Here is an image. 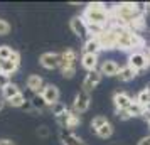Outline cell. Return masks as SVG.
<instances>
[{
  "label": "cell",
  "mask_w": 150,
  "mask_h": 145,
  "mask_svg": "<svg viewBox=\"0 0 150 145\" xmlns=\"http://www.w3.org/2000/svg\"><path fill=\"white\" fill-rule=\"evenodd\" d=\"M69 27H71V30H73V34H76L78 37H91L88 32V24H86V21L83 19L81 15H76V17H73L71 21H69Z\"/></svg>",
  "instance_id": "cell-8"
},
{
  "label": "cell",
  "mask_w": 150,
  "mask_h": 145,
  "mask_svg": "<svg viewBox=\"0 0 150 145\" xmlns=\"http://www.w3.org/2000/svg\"><path fill=\"white\" fill-rule=\"evenodd\" d=\"M81 66L86 71H95V69H98V56L95 54H83L81 56Z\"/></svg>",
  "instance_id": "cell-19"
},
{
  "label": "cell",
  "mask_w": 150,
  "mask_h": 145,
  "mask_svg": "<svg viewBox=\"0 0 150 145\" xmlns=\"http://www.w3.org/2000/svg\"><path fill=\"white\" fill-rule=\"evenodd\" d=\"M19 64H21V56H19L17 51H14V54H12L10 59L2 62V73L7 74V76H10V74H14L15 71L19 69Z\"/></svg>",
  "instance_id": "cell-13"
},
{
  "label": "cell",
  "mask_w": 150,
  "mask_h": 145,
  "mask_svg": "<svg viewBox=\"0 0 150 145\" xmlns=\"http://www.w3.org/2000/svg\"><path fill=\"white\" fill-rule=\"evenodd\" d=\"M110 27H113V30L116 32V49L122 51H135L138 47H143V37L138 32H133L127 27H120L116 24H110Z\"/></svg>",
  "instance_id": "cell-2"
},
{
  "label": "cell",
  "mask_w": 150,
  "mask_h": 145,
  "mask_svg": "<svg viewBox=\"0 0 150 145\" xmlns=\"http://www.w3.org/2000/svg\"><path fill=\"white\" fill-rule=\"evenodd\" d=\"M41 96L51 106V105H54L59 101V90H57V86H54V84H46L41 91Z\"/></svg>",
  "instance_id": "cell-12"
},
{
  "label": "cell",
  "mask_w": 150,
  "mask_h": 145,
  "mask_svg": "<svg viewBox=\"0 0 150 145\" xmlns=\"http://www.w3.org/2000/svg\"><path fill=\"white\" fill-rule=\"evenodd\" d=\"M62 76L66 78V79H71V78L76 74V68H66V69H61Z\"/></svg>",
  "instance_id": "cell-31"
},
{
  "label": "cell",
  "mask_w": 150,
  "mask_h": 145,
  "mask_svg": "<svg viewBox=\"0 0 150 145\" xmlns=\"http://www.w3.org/2000/svg\"><path fill=\"white\" fill-rule=\"evenodd\" d=\"M96 135H98L100 138H110L111 135H113V125L108 122L106 125H103L101 128L96 132Z\"/></svg>",
  "instance_id": "cell-24"
},
{
  "label": "cell",
  "mask_w": 150,
  "mask_h": 145,
  "mask_svg": "<svg viewBox=\"0 0 150 145\" xmlns=\"http://www.w3.org/2000/svg\"><path fill=\"white\" fill-rule=\"evenodd\" d=\"M4 105H5V103H4V100H2V98H0V110H2V108H4Z\"/></svg>",
  "instance_id": "cell-39"
},
{
  "label": "cell",
  "mask_w": 150,
  "mask_h": 145,
  "mask_svg": "<svg viewBox=\"0 0 150 145\" xmlns=\"http://www.w3.org/2000/svg\"><path fill=\"white\" fill-rule=\"evenodd\" d=\"M12 54H14V49L10 47V46H7V44L0 46V61H7V59H10Z\"/></svg>",
  "instance_id": "cell-27"
},
{
  "label": "cell",
  "mask_w": 150,
  "mask_h": 145,
  "mask_svg": "<svg viewBox=\"0 0 150 145\" xmlns=\"http://www.w3.org/2000/svg\"><path fill=\"white\" fill-rule=\"evenodd\" d=\"M44 86H46V84H44V81H42L41 76H37V74H30V76L27 78V88L30 90V93L39 95Z\"/></svg>",
  "instance_id": "cell-18"
},
{
  "label": "cell",
  "mask_w": 150,
  "mask_h": 145,
  "mask_svg": "<svg viewBox=\"0 0 150 145\" xmlns=\"http://www.w3.org/2000/svg\"><path fill=\"white\" fill-rule=\"evenodd\" d=\"M8 83H10L8 76H7V74H4V73H0V88L4 90V88H5V86H7Z\"/></svg>",
  "instance_id": "cell-33"
},
{
  "label": "cell",
  "mask_w": 150,
  "mask_h": 145,
  "mask_svg": "<svg viewBox=\"0 0 150 145\" xmlns=\"http://www.w3.org/2000/svg\"><path fill=\"white\" fill-rule=\"evenodd\" d=\"M2 62H4V61H0V73H2Z\"/></svg>",
  "instance_id": "cell-40"
},
{
  "label": "cell",
  "mask_w": 150,
  "mask_h": 145,
  "mask_svg": "<svg viewBox=\"0 0 150 145\" xmlns=\"http://www.w3.org/2000/svg\"><path fill=\"white\" fill-rule=\"evenodd\" d=\"M137 145H150V135H147V137H143L138 140V144Z\"/></svg>",
  "instance_id": "cell-36"
},
{
  "label": "cell",
  "mask_w": 150,
  "mask_h": 145,
  "mask_svg": "<svg viewBox=\"0 0 150 145\" xmlns=\"http://www.w3.org/2000/svg\"><path fill=\"white\" fill-rule=\"evenodd\" d=\"M135 101H137V103H140L142 106H147V105H150V91L147 90V88H145V90H142L138 95H137Z\"/></svg>",
  "instance_id": "cell-23"
},
{
  "label": "cell",
  "mask_w": 150,
  "mask_h": 145,
  "mask_svg": "<svg viewBox=\"0 0 150 145\" xmlns=\"http://www.w3.org/2000/svg\"><path fill=\"white\" fill-rule=\"evenodd\" d=\"M89 105H91V96H89L88 91L81 90L74 98V103H73V111L78 113V115H81L84 111H88Z\"/></svg>",
  "instance_id": "cell-7"
},
{
  "label": "cell",
  "mask_w": 150,
  "mask_h": 145,
  "mask_svg": "<svg viewBox=\"0 0 150 145\" xmlns=\"http://www.w3.org/2000/svg\"><path fill=\"white\" fill-rule=\"evenodd\" d=\"M37 135H39V137H42V138L49 137V128L46 127V125H42V127H39V128H37Z\"/></svg>",
  "instance_id": "cell-32"
},
{
  "label": "cell",
  "mask_w": 150,
  "mask_h": 145,
  "mask_svg": "<svg viewBox=\"0 0 150 145\" xmlns=\"http://www.w3.org/2000/svg\"><path fill=\"white\" fill-rule=\"evenodd\" d=\"M96 39H98L103 51L116 49V32L113 30V27H106L100 35H96Z\"/></svg>",
  "instance_id": "cell-6"
},
{
  "label": "cell",
  "mask_w": 150,
  "mask_h": 145,
  "mask_svg": "<svg viewBox=\"0 0 150 145\" xmlns=\"http://www.w3.org/2000/svg\"><path fill=\"white\" fill-rule=\"evenodd\" d=\"M137 76V71L132 66H128V64H125V66H122L120 68V71H118V79L120 81H123V83H127V81H132L133 78Z\"/></svg>",
  "instance_id": "cell-20"
},
{
  "label": "cell",
  "mask_w": 150,
  "mask_h": 145,
  "mask_svg": "<svg viewBox=\"0 0 150 145\" xmlns=\"http://www.w3.org/2000/svg\"><path fill=\"white\" fill-rule=\"evenodd\" d=\"M142 111H143V106L140 103H137V101H133V103L130 105V108H128V113L132 115V118L133 117H142Z\"/></svg>",
  "instance_id": "cell-29"
},
{
  "label": "cell",
  "mask_w": 150,
  "mask_h": 145,
  "mask_svg": "<svg viewBox=\"0 0 150 145\" xmlns=\"http://www.w3.org/2000/svg\"><path fill=\"white\" fill-rule=\"evenodd\" d=\"M30 103H32V106H34L35 111H46L49 108V105L44 101V98L41 96V93L39 95H32V98H30Z\"/></svg>",
  "instance_id": "cell-22"
},
{
  "label": "cell",
  "mask_w": 150,
  "mask_h": 145,
  "mask_svg": "<svg viewBox=\"0 0 150 145\" xmlns=\"http://www.w3.org/2000/svg\"><path fill=\"white\" fill-rule=\"evenodd\" d=\"M116 115H118V118H120V120H130V118H132V115L128 113V110L116 111Z\"/></svg>",
  "instance_id": "cell-34"
},
{
  "label": "cell",
  "mask_w": 150,
  "mask_h": 145,
  "mask_svg": "<svg viewBox=\"0 0 150 145\" xmlns=\"http://www.w3.org/2000/svg\"><path fill=\"white\" fill-rule=\"evenodd\" d=\"M100 51H103V49H101V46H100V42H98L96 37H88V39L84 41V44H83V54H95V56H98Z\"/></svg>",
  "instance_id": "cell-17"
},
{
  "label": "cell",
  "mask_w": 150,
  "mask_h": 145,
  "mask_svg": "<svg viewBox=\"0 0 150 145\" xmlns=\"http://www.w3.org/2000/svg\"><path fill=\"white\" fill-rule=\"evenodd\" d=\"M59 138H61L62 145H84L81 137H78L73 130H64V128H61Z\"/></svg>",
  "instance_id": "cell-16"
},
{
  "label": "cell",
  "mask_w": 150,
  "mask_h": 145,
  "mask_svg": "<svg viewBox=\"0 0 150 145\" xmlns=\"http://www.w3.org/2000/svg\"><path fill=\"white\" fill-rule=\"evenodd\" d=\"M132 103H133V100H132V96H130L128 93H125V91H115V95H113V105H115L116 111L128 110Z\"/></svg>",
  "instance_id": "cell-10"
},
{
  "label": "cell",
  "mask_w": 150,
  "mask_h": 145,
  "mask_svg": "<svg viewBox=\"0 0 150 145\" xmlns=\"http://www.w3.org/2000/svg\"><path fill=\"white\" fill-rule=\"evenodd\" d=\"M10 32V24L4 19H0V35H7Z\"/></svg>",
  "instance_id": "cell-30"
},
{
  "label": "cell",
  "mask_w": 150,
  "mask_h": 145,
  "mask_svg": "<svg viewBox=\"0 0 150 145\" xmlns=\"http://www.w3.org/2000/svg\"><path fill=\"white\" fill-rule=\"evenodd\" d=\"M142 8H143V12H145V14L150 12V2H149V4H142Z\"/></svg>",
  "instance_id": "cell-38"
},
{
  "label": "cell",
  "mask_w": 150,
  "mask_h": 145,
  "mask_svg": "<svg viewBox=\"0 0 150 145\" xmlns=\"http://www.w3.org/2000/svg\"><path fill=\"white\" fill-rule=\"evenodd\" d=\"M86 24L100 25V27H110L111 24V12L103 4H88L81 15Z\"/></svg>",
  "instance_id": "cell-3"
},
{
  "label": "cell",
  "mask_w": 150,
  "mask_h": 145,
  "mask_svg": "<svg viewBox=\"0 0 150 145\" xmlns=\"http://www.w3.org/2000/svg\"><path fill=\"white\" fill-rule=\"evenodd\" d=\"M0 145H15L12 140H8V138H2L0 140Z\"/></svg>",
  "instance_id": "cell-37"
},
{
  "label": "cell",
  "mask_w": 150,
  "mask_h": 145,
  "mask_svg": "<svg viewBox=\"0 0 150 145\" xmlns=\"http://www.w3.org/2000/svg\"><path fill=\"white\" fill-rule=\"evenodd\" d=\"M25 95L24 93H21V95H17V96H14L12 100H8V103L12 105V106H15V108H22L24 105H25Z\"/></svg>",
  "instance_id": "cell-28"
},
{
  "label": "cell",
  "mask_w": 150,
  "mask_h": 145,
  "mask_svg": "<svg viewBox=\"0 0 150 145\" xmlns=\"http://www.w3.org/2000/svg\"><path fill=\"white\" fill-rule=\"evenodd\" d=\"M56 122H57V125H59L61 128H64V130H73V128H76L78 125L81 123V118H79L78 113L68 110V111H64L62 115L56 117Z\"/></svg>",
  "instance_id": "cell-5"
},
{
  "label": "cell",
  "mask_w": 150,
  "mask_h": 145,
  "mask_svg": "<svg viewBox=\"0 0 150 145\" xmlns=\"http://www.w3.org/2000/svg\"><path fill=\"white\" fill-rule=\"evenodd\" d=\"M103 79V74L100 73V69H95V71H89L86 78H84V81H83V90L84 91H93L98 86V84L101 83Z\"/></svg>",
  "instance_id": "cell-11"
},
{
  "label": "cell",
  "mask_w": 150,
  "mask_h": 145,
  "mask_svg": "<svg viewBox=\"0 0 150 145\" xmlns=\"http://www.w3.org/2000/svg\"><path fill=\"white\" fill-rule=\"evenodd\" d=\"M111 12V24H116L120 27H127L132 30V27L135 25V22L143 17V8L138 4H132V2H123L118 4L115 7L110 8Z\"/></svg>",
  "instance_id": "cell-1"
},
{
  "label": "cell",
  "mask_w": 150,
  "mask_h": 145,
  "mask_svg": "<svg viewBox=\"0 0 150 145\" xmlns=\"http://www.w3.org/2000/svg\"><path fill=\"white\" fill-rule=\"evenodd\" d=\"M142 118H143V120H147V122H150V105H147V106H143Z\"/></svg>",
  "instance_id": "cell-35"
},
{
  "label": "cell",
  "mask_w": 150,
  "mask_h": 145,
  "mask_svg": "<svg viewBox=\"0 0 150 145\" xmlns=\"http://www.w3.org/2000/svg\"><path fill=\"white\" fill-rule=\"evenodd\" d=\"M49 111H51L54 117H59V115H62L64 111H68V106H66L64 103H61V101H57V103L49 106Z\"/></svg>",
  "instance_id": "cell-25"
},
{
  "label": "cell",
  "mask_w": 150,
  "mask_h": 145,
  "mask_svg": "<svg viewBox=\"0 0 150 145\" xmlns=\"http://www.w3.org/2000/svg\"><path fill=\"white\" fill-rule=\"evenodd\" d=\"M21 93H22L21 88H19L15 83H12V81H10V83H8L7 86L2 90V96H4V100H7V101H8V100H12L14 96L21 95Z\"/></svg>",
  "instance_id": "cell-21"
},
{
  "label": "cell",
  "mask_w": 150,
  "mask_h": 145,
  "mask_svg": "<svg viewBox=\"0 0 150 145\" xmlns=\"http://www.w3.org/2000/svg\"><path fill=\"white\" fill-rule=\"evenodd\" d=\"M62 61L59 69H66V68H76V62H78V54H76L74 49H66L61 52Z\"/></svg>",
  "instance_id": "cell-15"
},
{
  "label": "cell",
  "mask_w": 150,
  "mask_h": 145,
  "mask_svg": "<svg viewBox=\"0 0 150 145\" xmlns=\"http://www.w3.org/2000/svg\"><path fill=\"white\" fill-rule=\"evenodd\" d=\"M118 71H120V66H118V62L113 61V59H106V61H103L101 66H100V73L106 78L118 76Z\"/></svg>",
  "instance_id": "cell-14"
},
{
  "label": "cell",
  "mask_w": 150,
  "mask_h": 145,
  "mask_svg": "<svg viewBox=\"0 0 150 145\" xmlns=\"http://www.w3.org/2000/svg\"><path fill=\"white\" fill-rule=\"evenodd\" d=\"M149 127H150V122H149Z\"/></svg>",
  "instance_id": "cell-42"
},
{
  "label": "cell",
  "mask_w": 150,
  "mask_h": 145,
  "mask_svg": "<svg viewBox=\"0 0 150 145\" xmlns=\"http://www.w3.org/2000/svg\"><path fill=\"white\" fill-rule=\"evenodd\" d=\"M128 66H132L137 73L138 71H145L150 66V56L145 54L143 51H133L128 56Z\"/></svg>",
  "instance_id": "cell-4"
},
{
  "label": "cell",
  "mask_w": 150,
  "mask_h": 145,
  "mask_svg": "<svg viewBox=\"0 0 150 145\" xmlns=\"http://www.w3.org/2000/svg\"><path fill=\"white\" fill-rule=\"evenodd\" d=\"M61 61H62V56L57 54V52H44L39 57L41 66L46 69H57L61 66Z\"/></svg>",
  "instance_id": "cell-9"
},
{
  "label": "cell",
  "mask_w": 150,
  "mask_h": 145,
  "mask_svg": "<svg viewBox=\"0 0 150 145\" xmlns=\"http://www.w3.org/2000/svg\"><path fill=\"white\" fill-rule=\"evenodd\" d=\"M147 90H149V91H150V83H149V84H147Z\"/></svg>",
  "instance_id": "cell-41"
},
{
  "label": "cell",
  "mask_w": 150,
  "mask_h": 145,
  "mask_svg": "<svg viewBox=\"0 0 150 145\" xmlns=\"http://www.w3.org/2000/svg\"><path fill=\"white\" fill-rule=\"evenodd\" d=\"M106 123H108V118L103 117V115H98V117H95L93 120H91V128H93L95 132H98L103 125H106Z\"/></svg>",
  "instance_id": "cell-26"
}]
</instances>
